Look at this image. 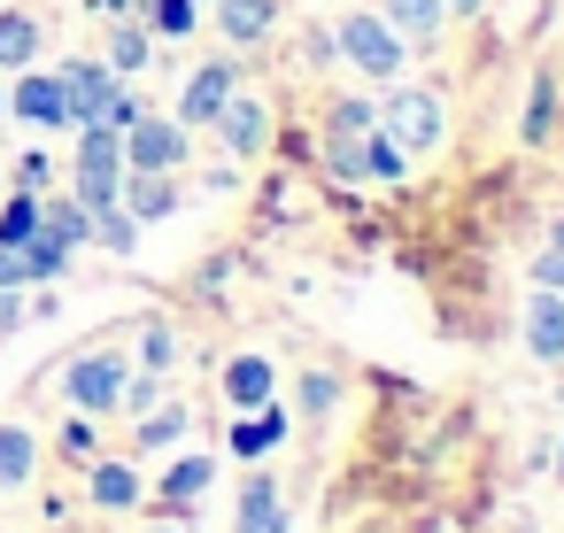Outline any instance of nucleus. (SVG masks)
<instances>
[{
  "label": "nucleus",
  "mask_w": 564,
  "mask_h": 533,
  "mask_svg": "<svg viewBox=\"0 0 564 533\" xmlns=\"http://www.w3.org/2000/svg\"><path fill=\"white\" fill-rule=\"evenodd\" d=\"M24 325V286H0V333Z\"/></svg>",
  "instance_id": "obj_35"
},
{
  "label": "nucleus",
  "mask_w": 564,
  "mask_h": 533,
  "mask_svg": "<svg viewBox=\"0 0 564 533\" xmlns=\"http://www.w3.org/2000/svg\"><path fill=\"white\" fill-rule=\"evenodd\" d=\"M364 171H371V178H387V186H394V178H402V171H410V155H402V148H394V140H387V132H379V124H371V132H364Z\"/></svg>",
  "instance_id": "obj_25"
},
{
  "label": "nucleus",
  "mask_w": 564,
  "mask_h": 533,
  "mask_svg": "<svg viewBox=\"0 0 564 533\" xmlns=\"http://www.w3.org/2000/svg\"><path fill=\"white\" fill-rule=\"evenodd\" d=\"M32 471H40V440L24 425H0V494H17Z\"/></svg>",
  "instance_id": "obj_17"
},
{
  "label": "nucleus",
  "mask_w": 564,
  "mask_h": 533,
  "mask_svg": "<svg viewBox=\"0 0 564 533\" xmlns=\"http://www.w3.org/2000/svg\"><path fill=\"white\" fill-rule=\"evenodd\" d=\"M178 440H186V410H163V402H155V410L140 417V456H163V448H178Z\"/></svg>",
  "instance_id": "obj_24"
},
{
  "label": "nucleus",
  "mask_w": 564,
  "mask_h": 533,
  "mask_svg": "<svg viewBox=\"0 0 564 533\" xmlns=\"http://www.w3.org/2000/svg\"><path fill=\"white\" fill-rule=\"evenodd\" d=\"M0 286H32L24 279V248H0Z\"/></svg>",
  "instance_id": "obj_36"
},
{
  "label": "nucleus",
  "mask_w": 564,
  "mask_h": 533,
  "mask_svg": "<svg viewBox=\"0 0 564 533\" xmlns=\"http://www.w3.org/2000/svg\"><path fill=\"white\" fill-rule=\"evenodd\" d=\"M0 117H9V94H0Z\"/></svg>",
  "instance_id": "obj_42"
},
{
  "label": "nucleus",
  "mask_w": 564,
  "mask_h": 533,
  "mask_svg": "<svg viewBox=\"0 0 564 533\" xmlns=\"http://www.w3.org/2000/svg\"><path fill=\"white\" fill-rule=\"evenodd\" d=\"M325 171H333V178H364V140L325 132Z\"/></svg>",
  "instance_id": "obj_30"
},
{
  "label": "nucleus",
  "mask_w": 564,
  "mask_h": 533,
  "mask_svg": "<svg viewBox=\"0 0 564 533\" xmlns=\"http://www.w3.org/2000/svg\"><path fill=\"white\" fill-rule=\"evenodd\" d=\"M240 94V70L232 63H202L186 86H178V124H217V109Z\"/></svg>",
  "instance_id": "obj_5"
},
{
  "label": "nucleus",
  "mask_w": 564,
  "mask_h": 533,
  "mask_svg": "<svg viewBox=\"0 0 564 533\" xmlns=\"http://www.w3.org/2000/svg\"><path fill=\"white\" fill-rule=\"evenodd\" d=\"M209 479H217V456H178L171 471H163V487H155V510H171L178 525L202 510V494H209Z\"/></svg>",
  "instance_id": "obj_7"
},
{
  "label": "nucleus",
  "mask_w": 564,
  "mask_h": 533,
  "mask_svg": "<svg viewBox=\"0 0 564 533\" xmlns=\"http://www.w3.org/2000/svg\"><path fill=\"white\" fill-rule=\"evenodd\" d=\"M70 178H124V132L117 124H78V171Z\"/></svg>",
  "instance_id": "obj_15"
},
{
  "label": "nucleus",
  "mask_w": 564,
  "mask_h": 533,
  "mask_svg": "<svg viewBox=\"0 0 564 533\" xmlns=\"http://www.w3.org/2000/svg\"><path fill=\"white\" fill-rule=\"evenodd\" d=\"M340 410V371H302V417H333Z\"/></svg>",
  "instance_id": "obj_27"
},
{
  "label": "nucleus",
  "mask_w": 564,
  "mask_h": 533,
  "mask_svg": "<svg viewBox=\"0 0 564 533\" xmlns=\"http://www.w3.org/2000/svg\"><path fill=\"white\" fill-rule=\"evenodd\" d=\"M556 479H564V448H556Z\"/></svg>",
  "instance_id": "obj_41"
},
{
  "label": "nucleus",
  "mask_w": 564,
  "mask_h": 533,
  "mask_svg": "<svg viewBox=\"0 0 564 533\" xmlns=\"http://www.w3.org/2000/svg\"><path fill=\"white\" fill-rule=\"evenodd\" d=\"M549 117H556V78H533V101H525V148L549 140Z\"/></svg>",
  "instance_id": "obj_28"
},
{
  "label": "nucleus",
  "mask_w": 564,
  "mask_h": 533,
  "mask_svg": "<svg viewBox=\"0 0 564 533\" xmlns=\"http://www.w3.org/2000/svg\"><path fill=\"white\" fill-rule=\"evenodd\" d=\"M209 9H217V32L232 47H263L279 32V0H209Z\"/></svg>",
  "instance_id": "obj_11"
},
{
  "label": "nucleus",
  "mask_w": 564,
  "mask_h": 533,
  "mask_svg": "<svg viewBox=\"0 0 564 533\" xmlns=\"http://www.w3.org/2000/svg\"><path fill=\"white\" fill-rule=\"evenodd\" d=\"M140 17H148L163 40H186V32L202 24V0H140Z\"/></svg>",
  "instance_id": "obj_22"
},
{
  "label": "nucleus",
  "mask_w": 564,
  "mask_h": 533,
  "mask_svg": "<svg viewBox=\"0 0 564 533\" xmlns=\"http://www.w3.org/2000/svg\"><path fill=\"white\" fill-rule=\"evenodd\" d=\"M186 163V124L178 117H132L124 124V171H178Z\"/></svg>",
  "instance_id": "obj_4"
},
{
  "label": "nucleus",
  "mask_w": 564,
  "mask_h": 533,
  "mask_svg": "<svg viewBox=\"0 0 564 533\" xmlns=\"http://www.w3.org/2000/svg\"><path fill=\"white\" fill-rule=\"evenodd\" d=\"M55 448H63L70 464H94V456H101V433H94V417H86V410H70V417H63V433H55Z\"/></svg>",
  "instance_id": "obj_26"
},
{
  "label": "nucleus",
  "mask_w": 564,
  "mask_h": 533,
  "mask_svg": "<svg viewBox=\"0 0 564 533\" xmlns=\"http://www.w3.org/2000/svg\"><path fill=\"white\" fill-rule=\"evenodd\" d=\"M379 17H387V24H394L402 40H433L448 9H441V0H387V9H379Z\"/></svg>",
  "instance_id": "obj_20"
},
{
  "label": "nucleus",
  "mask_w": 564,
  "mask_h": 533,
  "mask_svg": "<svg viewBox=\"0 0 564 533\" xmlns=\"http://www.w3.org/2000/svg\"><path fill=\"white\" fill-rule=\"evenodd\" d=\"M333 47L364 70V78H402V63H410V47H402V32L387 24V17H371V9H356V17H340L333 24Z\"/></svg>",
  "instance_id": "obj_2"
},
{
  "label": "nucleus",
  "mask_w": 564,
  "mask_h": 533,
  "mask_svg": "<svg viewBox=\"0 0 564 533\" xmlns=\"http://www.w3.org/2000/svg\"><path fill=\"white\" fill-rule=\"evenodd\" d=\"M148 55H155V47H148V32L117 17V32H109V70H117V78H132V70H148Z\"/></svg>",
  "instance_id": "obj_23"
},
{
  "label": "nucleus",
  "mask_w": 564,
  "mask_h": 533,
  "mask_svg": "<svg viewBox=\"0 0 564 533\" xmlns=\"http://www.w3.org/2000/svg\"><path fill=\"white\" fill-rule=\"evenodd\" d=\"M94 240H101V248H117V255H132V240H140V225H132V217H124V202H117V209H101V217H94Z\"/></svg>",
  "instance_id": "obj_31"
},
{
  "label": "nucleus",
  "mask_w": 564,
  "mask_h": 533,
  "mask_svg": "<svg viewBox=\"0 0 564 533\" xmlns=\"http://www.w3.org/2000/svg\"><path fill=\"white\" fill-rule=\"evenodd\" d=\"M525 348L541 363H564V294H549V286L525 294Z\"/></svg>",
  "instance_id": "obj_13"
},
{
  "label": "nucleus",
  "mask_w": 564,
  "mask_h": 533,
  "mask_svg": "<svg viewBox=\"0 0 564 533\" xmlns=\"http://www.w3.org/2000/svg\"><path fill=\"white\" fill-rule=\"evenodd\" d=\"M86 502H94V510H140V502H148V487H140V464H124V456H94Z\"/></svg>",
  "instance_id": "obj_10"
},
{
  "label": "nucleus",
  "mask_w": 564,
  "mask_h": 533,
  "mask_svg": "<svg viewBox=\"0 0 564 533\" xmlns=\"http://www.w3.org/2000/svg\"><path fill=\"white\" fill-rule=\"evenodd\" d=\"M86 9H94V17H109V24H117V17H132V9H140V0H86Z\"/></svg>",
  "instance_id": "obj_37"
},
{
  "label": "nucleus",
  "mask_w": 564,
  "mask_h": 533,
  "mask_svg": "<svg viewBox=\"0 0 564 533\" xmlns=\"http://www.w3.org/2000/svg\"><path fill=\"white\" fill-rule=\"evenodd\" d=\"M286 433H294V417L279 410V394L271 402H256V410H240V425H232V456H248V464H263L271 448H286Z\"/></svg>",
  "instance_id": "obj_9"
},
{
  "label": "nucleus",
  "mask_w": 564,
  "mask_h": 533,
  "mask_svg": "<svg viewBox=\"0 0 564 533\" xmlns=\"http://www.w3.org/2000/svg\"><path fill=\"white\" fill-rule=\"evenodd\" d=\"M155 533H186V525H155Z\"/></svg>",
  "instance_id": "obj_40"
},
{
  "label": "nucleus",
  "mask_w": 564,
  "mask_h": 533,
  "mask_svg": "<svg viewBox=\"0 0 564 533\" xmlns=\"http://www.w3.org/2000/svg\"><path fill=\"white\" fill-rule=\"evenodd\" d=\"M117 202H124V217H132V225H155V217H171V209H178V186H171V171H124Z\"/></svg>",
  "instance_id": "obj_12"
},
{
  "label": "nucleus",
  "mask_w": 564,
  "mask_h": 533,
  "mask_svg": "<svg viewBox=\"0 0 564 533\" xmlns=\"http://www.w3.org/2000/svg\"><path fill=\"white\" fill-rule=\"evenodd\" d=\"M379 132H387L402 155H425V148L448 140V109H441V94H425V86H387V101H379Z\"/></svg>",
  "instance_id": "obj_1"
},
{
  "label": "nucleus",
  "mask_w": 564,
  "mask_h": 533,
  "mask_svg": "<svg viewBox=\"0 0 564 533\" xmlns=\"http://www.w3.org/2000/svg\"><path fill=\"white\" fill-rule=\"evenodd\" d=\"M232 533H286V494H279L271 471H256V479L240 487V518H232Z\"/></svg>",
  "instance_id": "obj_14"
},
{
  "label": "nucleus",
  "mask_w": 564,
  "mask_h": 533,
  "mask_svg": "<svg viewBox=\"0 0 564 533\" xmlns=\"http://www.w3.org/2000/svg\"><path fill=\"white\" fill-rule=\"evenodd\" d=\"M32 55H40V24L24 9H9V17H0V70H24Z\"/></svg>",
  "instance_id": "obj_19"
},
{
  "label": "nucleus",
  "mask_w": 564,
  "mask_h": 533,
  "mask_svg": "<svg viewBox=\"0 0 564 533\" xmlns=\"http://www.w3.org/2000/svg\"><path fill=\"white\" fill-rule=\"evenodd\" d=\"M40 232H47V240H63V248L78 255V248L94 240V217H86V209L63 194V202H40Z\"/></svg>",
  "instance_id": "obj_18"
},
{
  "label": "nucleus",
  "mask_w": 564,
  "mask_h": 533,
  "mask_svg": "<svg viewBox=\"0 0 564 533\" xmlns=\"http://www.w3.org/2000/svg\"><path fill=\"white\" fill-rule=\"evenodd\" d=\"M549 248H564V217H556V232H549Z\"/></svg>",
  "instance_id": "obj_39"
},
{
  "label": "nucleus",
  "mask_w": 564,
  "mask_h": 533,
  "mask_svg": "<svg viewBox=\"0 0 564 533\" xmlns=\"http://www.w3.org/2000/svg\"><path fill=\"white\" fill-rule=\"evenodd\" d=\"M371 124H379V109H371V101H333V109H325V132H348V140H364Z\"/></svg>",
  "instance_id": "obj_29"
},
{
  "label": "nucleus",
  "mask_w": 564,
  "mask_h": 533,
  "mask_svg": "<svg viewBox=\"0 0 564 533\" xmlns=\"http://www.w3.org/2000/svg\"><path fill=\"white\" fill-rule=\"evenodd\" d=\"M124 379H132V363H124L117 348H86V356H70V363H63V394H70V410H86V417L117 410Z\"/></svg>",
  "instance_id": "obj_3"
},
{
  "label": "nucleus",
  "mask_w": 564,
  "mask_h": 533,
  "mask_svg": "<svg viewBox=\"0 0 564 533\" xmlns=\"http://www.w3.org/2000/svg\"><path fill=\"white\" fill-rule=\"evenodd\" d=\"M533 286L564 294V248H541V255H533Z\"/></svg>",
  "instance_id": "obj_34"
},
{
  "label": "nucleus",
  "mask_w": 564,
  "mask_h": 533,
  "mask_svg": "<svg viewBox=\"0 0 564 533\" xmlns=\"http://www.w3.org/2000/svg\"><path fill=\"white\" fill-rule=\"evenodd\" d=\"M217 140H225L232 155H263V140H271V101H263V94H232V101L217 109Z\"/></svg>",
  "instance_id": "obj_6"
},
{
  "label": "nucleus",
  "mask_w": 564,
  "mask_h": 533,
  "mask_svg": "<svg viewBox=\"0 0 564 533\" xmlns=\"http://www.w3.org/2000/svg\"><path fill=\"white\" fill-rule=\"evenodd\" d=\"M441 9H448V17H471V9H479V0H441Z\"/></svg>",
  "instance_id": "obj_38"
},
{
  "label": "nucleus",
  "mask_w": 564,
  "mask_h": 533,
  "mask_svg": "<svg viewBox=\"0 0 564 533\" xmlns=\"http://www.w3.org/2000/svg\"><path fill=\"white\" fill-rule=\"evenodd\" d=\"M163 402V371H140V379H124V394H117V410H132V417H148Z\"/></svg>",
  "instance_id": "obj_32"
},
{
  "label": "nucleus",
  "mask_w": 564,
  "mask_h": 533,
  "mask_svg": "<svg viewBox=\"0 0 564 533\" xmlns=\"http://www.w3.org/2000/svg\"><path fill=\"white\" fill-rule=\"evenodd\" d=\"M32 232H40V194H32V186H17L9 202H0V248H24Z\"/></svg>",
  "instance_id": "obj_21"
},
{
  "label": "nucleus",
  "mask_w": 564,
  "mask_h": 533,
  "mask_svg": "<svg viewBox=\"0 0 564 533\" xmlns=\"http://www.w3.org/2000/svg\"><path fill=\"white\" fill-rule=\"evenodd\" d=\"M9 109H17L24 124H40V132H70V124H63V78H55V70H17Z\"/></svg>",
  "instance_id": "obj_8"
},
{
  "label": "nucleus",
  "mask_w": 564,
  "mask_h": 533,
  "mask_svg": "<svg viewBox=\"0 0 564 533\" xmlns=\"http://www.w3.org/2000/svg\"><path fill=\"white\" fill-rule=\"evenodd\" d=\"M171 356H178V340H171V325H148V333H140V363H148V371H163Z\"/></svg>",
  "instance_id": "obj_33"
},
{
  "label": "nucleus",
  "mask_w": 564,
  "mask_h": 533,
  "mask_svg": "<svg viewBox=\"0 0 564 533\" xmlns=\"http://www.w3.org/2000/svg\"><path fill=\"white\" fill-rule=\"evenodd\" d=\"M225 394H232L240 410L271 402V394H279V363H271V356H232V363H225Z\"/></svg>",
  "instance_id": "obj_16"
}]
</instances>
